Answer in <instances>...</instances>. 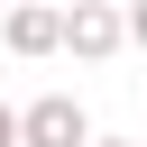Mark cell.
Returning a JSON list of instances; mask_svg holds the SVG:
<instances>
[{
    "mask_svg": "<svg viewBox=\"0 0 147 147\" xmlns=\"http://www.w3.org/2000/svg\"><path fill=\"white\" fill-rule=\"evenodd\" d=\"M119 46H129V9H119V0H74V9H64V55L110 64Z\"/></svg>",
    "mask_w": 147,
    "mask_h": 147,
    "instance_id": "obj_1",
    "label": "cell"
},
{
    "mask_svg": "<svg viewBox=\"0 0 147 147\" xmlns=\"http://www.w3.org/2000/svg\"><path fill=\"white\" fill-rule=\"evenodd\" d=\"M28 147H92V119L74 92H37L28 101Z\"/></svg>",
    "mask_w": 147,
    "mask_h": 147,
    "instance_id": "obj_2",
    "label": "cell"
},
{
    "mask_svg": "<svg viewBox=\"0 0 147 147\" xmlns=\"http://www.w3.org/2000/svg\"><path fill=\"white\" fill-rule=\"evenodd\" d=\"M9 55H64V9L55 0H18L9 9Z\"/></svg>",
    "mask_w": 147,
    "mask_h": 147,
    "instance_id": "obj_3",
    "label": "cell"
},
{
    "mask_svg": "<svg viewBox=\"0 0 147 147\" xmlns=\"http://www.w3.org/2000/svg\"><path fill=\"white\" fill-rule=\"evenodd\" d=\"M0 147H28V110H9V101H0Z\"/></svg>",
    "mask_w": 147,
    "mask_h": 147,
    "instance_id": "obj_4",
    "label": "cell"
},
{
    "mask_svg": "<svg viewBox=\"0 0 147 147\" xmlns=\"http://www.w3.org/2000/svg\"><path fill=\"white\" fill-rule=\"evenodd\" d=\"M129 46H147V0H129Z\"/></svg>",
    "mask_w": 147,
    "mask_h": 147,
    "instance_id": "obj_5",
    "label": "cell"
},
{
    "mask_svg": "<svg viewBox=\"0 0 147 147\" xmlns=\"http://www.w3.org/2000/svg\"><path fill=\"white\" fill-rule=\"evenodd\" d=\"M92 147H129V138H92Z\"/></svg>",
    "mask_w": 147,
    "mask_h": 147,
    "instance_id": "obj_6",
    "label": "cell"
},
{
    "mask_svg": "<svg viewBox=\"0 0 147 147\" xmlns=\"http://www.w3.org/2000/svg\"><path fill=\"white\" fill-rule=\"evenodd\" d=\"M9 9H18V0H9Z\"/></svg>",
    "mask_w": 147,
    "mask_h": 147,
    "instance_id": "obj_7",
    "label": "cell"
}]
</instances>
